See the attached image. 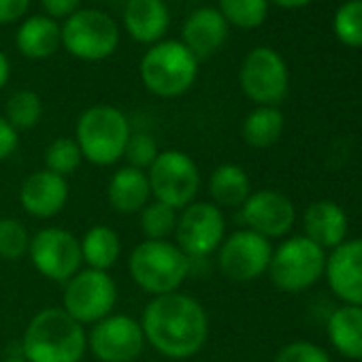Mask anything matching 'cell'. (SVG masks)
Wrapping results in <instances>:
<instances>
[{
  "label": "cell",
  "instance_id": "obj_35",
  "mask_svg": "<svg viewBox=\"0 0 362 362\" xmlns=\"http://www.w3.org/2000/svg\"><path fill=\"white\" fill-rule=\"evenodd\" d=\"M18 145H20V132L5 119V115H0V162L11 158Z\"/></svg>",
  "mask_w": 362,
  "mask_h": 362
},
{
  "label": "cell",
  "instance_id": "obj_22",
  "mask_svg": "<svg viewBox=\"0 0 362 362\" xmlns=\"http://www.w3.org/2000/svg\"><path fill=\"white\" fill-rule=\"evenodd\" d=\"M16 45L30 60H45L62 47L60 24L49 16H30L16 33Z\"/></svg>",
  "mask_w": 362,
  "mask_h": 362
},
{
  "label": "cell",
  "instance_id": "obj_4",
  "mask_svg": "<svg viewBox=\"0 0 362 362\" xmlns=\"http://www.w3.org/2000/svg\"><path fill=\"white\" fill-rule=\"evenodd\" d=\"M128 117L113 105L88 107L75 126V141L94 166H113L124 158V149L130 136Z\"/></svg>",
  "mask_w": 362,
  "mask_h": 362
},
{
  "label": "cell",
  "instance_id": "obj_30",
  "mask_svg": "<svg viewBox=\"0 0 362 362\" xmlns=\"http://www.w3.org/2000/svg\"><path fill=\"white\" fill-rule=\"evenodd\" d=\"M45 168L69 179L83 162V153L75 141V136H58L45 149Z\"/></svg>",
  "mask_w": 362,
  "mask_h": 362
},
{
  "label": "cell",
  "instance_id": "obj_5",
  "mask_svg": "<svg viewBox=\"0 0 362 362\" xmlns=\"http://www.w3.org/2000/svg\"><path fill=\"white\" fill-rule=\"evenodd\" d=\"M139 75L153 96L177 98L194 86L199 60L181 41H158L145 52Z\"/></svg>",
  "mask_w": 362,
  "mask_h": 362
},
{
  "label": "cell",
  "instance_id": "obj_21",
  "mask_svg": "<svg viewBox=\"0 0 362 362\" xmlns=\"http://www.w3.org/2000/svg\"><path fill=\"white\" fill-rule=\"evenodd\" d=\"M305 237L322 250H334L347 241V214L334 201H315L303 214Z\"/></svg>",
  "mask_w": 362,
  "mask_h": 362
},
{
  "label": "cell",
  "instance_id": "obj_39",
  "mask_svg": "<svg viewBox=\"0 0 362 362\" xmlns=\"http://www.w3.org/2000/svg\"><path fill=\"white\" fill-rule=\"evenodd\" d=\"M269 3H275L277 7H284V9H300L309 5L311 0H269Z\"/></svg>",
  "mask_w": 362,
  "mask_h": 362
},
{
  "label": "cell",
  "instance_id": "obj_18",
  "mask_svg": "<svg viewBox=\"0 0 362 362\" xmlns=\"http://www.w3.org/2000/svg\"><path fill=\"white\" fill-rule=\"evenodd\" d=\"M228 39V24L222 13L214 7H201L192 11L184 28H181V43H184L197 60L214 56Z\"/></svg>",
  "mask_w": 362,
  "mask_h": 362
},
{
  "label": "cell",
  "instance_id": "obj_31",
  "mask_svg": "<svg viewBox=\"0 0 362 362\" xmlns=\"http://www.w3.org/2000/svg\"><path fill=\"white\" fill-rule=\"evenodd\" d=\"M30 233L18 218H0V258L7 262H18L28 258Z\"/></svg>",
  "mask_w": 362,
  "mask_h": 362
},
{
  "label": "cell",
  "instance_id": "obj_32",
  "mask_svg": "<svg viewBox=\"0 0 362 362\" xmlns=\"http://www.w3.org/2000/svg\"><path fill=\"white\" fill-rule=\"evenodd\" d=\"M337 39L347 47H362V0H347L332 20Z\"/></svg>",
  "mask_w": 362,
  "mask_h": 362
},
{
  "label": "cell",
  "instance_id": "obj_10",
  "mask_svg": "<svg viewBox=\"0 0 362 362\" xmlns=\"http://www.w3.org/2000/svg\"><path fill=\"white\" fill-rule=\"evenodd\" d=\"M175 245L190 260L216 254L226 239L224 211L207 201H194L179 211L175 228Z\"/></svg>",
  "mask_w": 362,
  "mask_h": 362
},
{
  "label": "cell",
  "instance_id": "obj_26",
  "mask_svg": "<svg viewBox=\"0 0 362 362\" xmlns=\"http://www.w3.org/2000/svg\"><path fill=\"white\" fill-rule=\"evenodd\" d=\"M284 113L277 107H256L243 119V141L254 149H267L279 141L284 132Z\"/></svg>",
  "mask_w": 362,
  "mask_h": 362
},
{
  "label": "cell",
  "instance_id": "obj_7",
  "mask_svg": "<svg viewBox=\"0 0 362 362\" xmlns=\"http://www.w3.org/2000/svg\"><path fill=\"white\" fill-rule=\"evenodd\" d=\"M62 47L86 62H100L115 54L119 45L117 22L100 9H77L60 26Z\"/></svg>",
  "mask_w": 362,
  "mask_h": 362
},
{
  "label": "cell",
  "instance_id": "obj_15",
  "mask_svg": "<svg viewBox=\"0 0 362 362\" xmlns=\"http://www.w3.org/2000/svg\"><path fill=\"white\" fill-rule=\"evenodd\" d=\"M241 218L247 230L273 241L284 239L292 230L296 222V209L286 194L267 188L250 194L241 207Z\"/></svg>",
  "mask_w": 362,
  "mask_h": 362
},
{
  "label": "cell",
  "instance_id": "obj_13",
  "mask_svg": "<svg viewBox=\"0 0 362 362\" xmlns=\"http://www.w3.org/2000/svg\"><path fill=\"white\" fill-rule=\"evenodd\" d=\"M145 345L141 322L128 313H111L88 330V349L98 362H136Z\"/></svg>",
  "mask_w": 362,
  "mask_h": 362
},
{
  "label": "cell",
  "instance_id": "obj_37",
  "mask_svg": "<svg viewBox=\"0 0 362 362\" xmlns=\"http://www.w3.org/2000/svg\"><path fill=\"white\" fill-rule=\"evenodd\" d=\"M41 5H43V9L47 11V16L49 18H54V20H58V18H69V16H73L77 9H81L79 5H81V0H41Z\"/></svg>",
  "mask_w": 362,
  "mask_h": 362
},
{
  "label": "cell",
  "instance_id": "obj_2",
  "mask_svg": "<svg viewBox=\"0 0 362 362\" xmlns=\"http://www.w3.org/2000/svg\"><path fill=\"white\" fill-rule=\"evenodd\" d=\"M20 347L28 362H81L88 351V328L62 307H45L26 324Z\"/></svg>",
  "mask_w": 362,
  "mask_h": 362
},
{
  "label": "cell",
  "instance_id": "obj_29",
  "mask_svg": "<svg viewBox=\"0 0 362 362\" xmlns=\"http://www.w3.org/2000/svg\"><path fill=\"white\" fill-rule=\"evenodd\" d=\"M218 11L228 26L254 30L269 16V0H218Z\"/></svg>",
  "mask_w": 362,
  "mask_h": 362
},
{
  "label": "cell",
  "instance_id": "obj_40",
  "mask_svg": "<svg viewBox=\"0 0 362 362\" xmlns=\"http://www.w3.org/2000/svg\"><path fill=\"white\" fill-rule=\"evenodd\" d=\"M3 362H28L24 356H9V358H5Z\"/></svg>",
  "mask_w": 362,
  "mask_h": 362
},
{
  "label": "cell",
  "instance_id": "obj_17",
  "mask_svg": "<svg viewBox=\"0 0 362 362\" xmlns=\"http://www.w3.org/2000/svg\"><path fill=\"white\" fill-rule=\"evenodd\" d=\"M326 281L345 305L362 307V237L343 241L326 256Z\"/></svg>",
  "mask_w": 362,
  "mask_h": 362
},
{
  "label": "cell",
  "instance_id": "obj_20",
  "mask_svg": "<svg viewBox=\"0 0 362 362\" xmlns=\"http://www.w3.org/2000/svg\"><path fill=\"white\" fill-rule=\"evenodd\" d=\"M107 201L111 209L119 216H134L151 201V188L147 170L134 166H119L109 177L107 184Z\"/></svg>",
  "mask_w": 362,
  "mask_h": 362
},
{
  "label": "cell",
  "instance_id": "obj_25",
  "mask_svg": "<svg viewBox=\"0 0 362 362\" xmlns=\"http://www.w3.org/2000/svg\"><path fill=\"white\" fill-rule=\"evenodd\" d=\"M79 245H81V260L88 269L109 273L122 256L119 235L105 224H96L88 228L79 239Z\"/></svg>",
  "mask_w": 362,
  "mask_h": 362
},
{
  "label": "cell",
  "instance_id": "obj_8",
  "mask_svg": "<svg viewBox=\"0 0 362 362\" xmlns=\"http://www.w3.org/2000/svg\"><path fill=\"white\" fill-rule=\"evenodd\" d=\"M117 305V284L107 271L79 269L62 290V309L81 326H92L111 315Z\"/></svg>",
  "mask_w": 362,
  "mask_h": 362
},
{
  "label": "cell",
  "instance_id": "obj_28",
  "mask_svg": "<svg viewBox=\"0 0 362 362\" xmlns=\"http://www.w3.org/2000/svg\"><path fill=\"white\" fill-rule=\"evenodd\" d=\"M177 218L179 211L153 199L139 211L141 230L149 241H170L177 228Z\"/></svg>",
  "mask_w": 362,
  "mask_h": 362
},
{
  "label": "cell",
  "instance_id": "obj_38",
  "mask_svg": "<svg viewBox=\"0 0 362 362\" xmlns=\"http://www.w3.org/2000/svg\"><path fill=\"white\" fill-rule=\"evenodd\" d=\"M9 75H11V64H9V58L0 52V90H3L9 81Z\"/></svg>",
  "mask_w": 362,
  "mask_h": 362
},
{
  "label": "cell",
  "instance_id": "obj_12",
  "mask_svg": "<svg viewBox=\"0 0 362 362\" xmlns=\"http://www.w3.org/2000/svg\"><path fill=\"white\" fill-rule=\"evenodd\" d=\"M243 94L258 107H277L290 88L286 60L271 47L252 49L239 71Z\"/></svg>",
  "mask_w": 362,
  "mask_h": 362
},
{
  "label": "cell",
  "instance_id": "obj_16",
  "mask_svg": "<svg viewBox=\"0 0 362 362\" xmlns=\"http://www.w3.org/2000/svg\"><path fill=\"white\" fill-rule=\"evenodd\" d=\"M69 179L47 168L30 173L20 186V205L35 220H52L60 216L69 203Z\"/></svg>",
  "mask_w": 362,
  "mask_h": 362
},
{
  "label": "cell",
  "instance_id": "obj_33",
  "mask_svg": "<svg viewBox=\"0 0 362 362\" xmlns=\"http://www.w3.org/2000/svg\"><path fill=\"white\" fill-rule=\"evenodd\" d=\"M158 153H160L158 143H156V139L149 132H143V130L130 132L126 149H124V160L128 162V166L147 170Z\"/></svg>",
  "mask_w": 362,
  "mask_h": 362
},
{
  "label": "cell",
  "instance_id": "obj_6",
  "mask_svg": "<svg viewBox=\"0 0 362 362\" xmlns=\"http://www.w3.org/2000/svg\"><path fill=\"white\" fill-rule=\"evenodd\" d=\"M151 199L175 211L186 209L197 201L201 190V170L192 156L181 149H164L147 168Z\"/></svg>",
  "mask_w": 362,
  "mask_h": 362
},
{
  "label": "cell",
  "instance_id": "obj_23",
  "mask_svg": "<svg viewBox=\"0 0 362 362\" xmlns=\"http://www.w3.org/2000/svg\"><path fill=\"white\" fill-rule=\"evenodd\" d=\"M207 188L211 194V203L222 207H230V209H241L243 203L250 199L252 194V181L250 175L245 173L243 166L233 164V162H224L220 166H216L209 175Z\"/></svg>",
  "mask_w": 362,
  "mask_h": 362
},
{
  "label": "cell",
  "instance_id": "obj_34",
  "mask_svg": "<svg viewBox=\"0 0 362 362\" xmlns=\"http://www.w3.org/2000/svg\"><path fill=\"white\" fill-rule=\"evenodd\" d=\"M273 362H332L328 351L311 341H292L284 345Z\"/></svg>",
  "mask_w": 362,
  "mask_h": 362
},
{
  "label": "cell",
  "instance_id": "obj_36",
  "mask_svg": "<svg viewBox=\"0 0 362 362\" xmlns=\"http://www.w3.org/2000/svg\"><path fill=\"white\" fill-rule=\"evenodd\" d=\"M33 0H0V26L22 20Z\"/></svg>",
  "mask_w": 362,
  "mask_h": 362
},
{
  "label": "cell",
  "instance_id": "obj_9",
  "mask_svg": "<svg viewBox=\"0 0 362 362\" xmlns=\"http://www.w3.org/2000/svg\"><path fill=\"white\" fill-rule=\"evenodd\" d=\"M326 269V252L305 235L290 237L273 250L269 277L284 292H300L311 288Z\"/></svg>",
  "mask_w": 362,
  "mask_h": 362
},
{
  "label": "cell",
  "instance_id": "obj_14",
  "mask_svg": "<svg viewBox=\"0 0 362 362\" xmlns=\"http://www.w3.org/2000/svg\"><path fill=\"white\" fill-rule=\"evenodd\" d=\"M216 254H218V269L226 279L247 284L262 277L269 271L273 245L269 239L247 228H241L228 235Z\"/></svg>",
  "mask_w": 362,
  "mask_h": 362
},
{
  "label": "cell",
  "instance_id": "obj_19",
  "mask_svg": "<svg viewBox=\"0 0 362 362\" xmlns=\"http://www.w3.org/2000/svg\"><path fill=\"white\" fill-rule=\"evenodd\" d=\"M126 33L143 45H156L168 30L170 13L164 0H128L122 11Z\"/></svg>",
  "mask_w": 362,
  "mask_h": 362
},
{
  "label": "cell",
  "instance_id": "obj_11",
  "mask_svg": "<svg viewBox=\"0 0 362 362\" xmlns=\"http://www.w3.org/2000/svg\"><path fill=\"white\" fill-rule=\"evenodd\" d=\"M28 258L33 267L49 281L66 284L83 269L79 237L60 226H45L30 237Z\"/></svg>",
  "mask_w": 362,
  "mask_h": 362
},
{
  "label": "cell",
  "instance_id": "obj_1",
  "mask_svg": "<svg viewBox=\"0 0 362 362\" xmlns=\"http://www.w3.org/2000/svg\"><path fill=\"white\" fill-rule=\"evenodd\" d=\"M145 343L168 360L197 356L209 339V315L201 300L184 292L151 296L141 313Z\"/></svg>",
  "mask_w": 362,
  "mask_h": 362
},
{
  "label": "cell",
  "instance_id": "obj_3",
  "mask_svg": "<svg viewBox=\"0 0 362 362\" xmlns=\"http://www.w3.org/2000/svg\"><path fill=\"white\" fill-rule=\"evenodd\" d=\"M192 271V260L175 241H141L128 256L130 279L149 296L179 292Z\"/></svg>",
  "mask_w": 362,
  "mask_h": 362
},
{
  "label": "cell",
  "instance_id": "obj_24",
  "mask_svg": "<svg viewBox=\"0 0 362 362\" xmlns=\"http://www.w3.org/2000/svg\"><path fill=\"white\" fill-rule=\"evenodd\" d=\"M326 330L332 347L341 356L362 360V307L343 305L334 309L328 317Z\"/></svg>",
  "mask_w": 362,
  "mask_h": 362
},
{
  "label": "cell",
  "instance_id": "obj_27",
  "mask_svg": "<svg viewBox=\"0 0 362 362\" xmlns=\"http://www.w3.org/2000/svg\"><path fill=\"white\" fill-rule=\"evenodd\" d=\"M43 117V100L33 90H18L7 98L5 105V119L18 130L35 128Z\"/></svg>",
  "mask_w": 362,
  "mask_h": 362
}]
</instances>
